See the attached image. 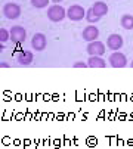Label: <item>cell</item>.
<instances>
[{
    "label": "cell",
    "mask_w": 133,
    "mask_h": 149,
    "mask_svg": "<svg viewBox=\"0 0 133 149\" xmlns=\"http://www.w3.org/2000/svg\"><path fill=\"white\" fill-rule=\"evenodd\" d=\"M120 24L124 30H132L133 28V15H129V13H124L120 19Z\"/></svg>",
    "instance_id": "13"
},
{
    "label": "cell",
    "mask_w": 133,
    "mask_h": 149,
    "mask_svg": "<svg viewBox=\"0 0 133 149\" xmlns=\"http://www.w3.org/2000/svg\"><path fill=\"white\" fill-rule=\"evenodd\" d=\"M130 67H132V68H133V62H132V63H130Z\"/></svg>",
    "instance_id": "20"
},
{
    "label": "cell",
    "mask_w": 133,
    "mask_h": 149,
    "mask_svg": "<svg viewBox=\"0 0 133 149\" xmlns=\"http://www.w3.org/2000/svg\"><path fill=\"white\" fill-rule=\"evenodd\" d=\"M34 59V55L33 52L30 50H25V49H18L16 52V61L21 63V65H30Z\"/></svg>",
    "instance_id": "8"
},
{
    "label": "cell",
    "mask_w": 133,
    "mask_h": 149,
    "mask_svg": "<svg viewBox=\"0 0 133 149\" xmlns=\"http://www.w3.org/2000/svg\"><path fill=\"white\" fill-rule=\"evenodd\" d=\"M0 67H2V68H8L9 65H8V63H6V62H2V63H0Z\"/></svg>",
    "instance_id": "18"
},
{
    "label": "cell",
    "mask_w": 133,
    "mask_h": 149,
    "mask_svg": "<svg viewBox=\"0 0 133 149\" xmlns=\"http://www.w3.org/2000/svg\"><path fill=\"white\" fill-rule=\"evenodd\" d=\"M92 8H93V10H95L101 18L108 13V5H106L105 2H95V5H93Z\"/></svg>",
    "instance_id": "12"
},
{
    "label": "cell",
    "mask_w": 133,
    "mask_h": 149,
    "mask_svg": "<svg viewBox=\"0 0 133 149\" xmlns=\"http://www.w3.org/2000/svg\"><path fill=\"white\" fill-rule=\"evenodd\" d=\"M8 40H10V31L6 28H0V43H6Z\"/></svg>",
    "instance_id": "15"
},
{
    "label": "cell",
    "mask_w": 133,
    "mask_h": 149,
    "mask_svg": "<svg viewBox=\"0 0 133 149\" xmlns=\"http://www.w3.org/2000/svg\"><path fill=\"white\" fill-rule=\"evenodd\" d=\"M50 2H53V3H56V5H58L59 2H62V0H50Z\"/></svg>",
    "instance_id": "19"
},
{
    "label": "cell",
    "mask_w": 133,
    "mask_h": 149,
    "mask_svg": "<svg viewBox=\"0 0 133 149\" xmlns=\"http://www.w3.org/2000/svg\"><path fill=\"white\" fill-rule=\"evenodd\" d=\"M65 16H66V10L62 6H59L56 3H53L52 6H49V9H48V18L52 21V22H61Z\"/></svg>",
    "instance_id": "1"
},
{
    "label": "cell",
    "mask_w": 133,
    "mask_h": 149,
    "mask_svg": "<svg viewBox=\"0 0 133 149\" xmlns=\"http://www.w3.org/2000/svg\"><path fill=\"white\" fill-rule=\"evenodd\" d=\"M106 46H108V49L114 50V52L121 49V46H123V37L120 34H111V36H108Z\"/></svg>",
    "instance_id": "9"
},
{
    "label": "cell",
    "mask_w": 133,
    "mask_h": 149,
    "mask_svg": "<svg viewBox=\"0 0 133 149\" xmlns=\"http://www.w3.org/2000/svg\"><path fill=\"white\" fill-rule=\"evenodd\" d=\"M101 19V16L93 10V8H90V9H87V13H86V21L89 24H95V22H98V21Z\"/></svg>",
    "instance_id": "14"
},
{
    "label": "cell",
    "mask_w": 133,
    "mask_h": 149,
    "mask_svg": "<svg viewBox=\"0 0 133 149\" xmlns=\"http://www.w3.org/2000/svg\"><path fill=\"white\" fill-rule=\"evenodd\" d=\"M3 15L5 18L8 19H18L19 15H21V6L16 5V3H6L3 6Z\"/></svg>",
    "instance_id": "5"
},
{
    "label": "cell",
    "mask_w": 133,
    "mask_h": 149,
    "mask_svg": "<svg viewBox=\"0 0 133 149\" xmlns=\"http://www.w3.org/2000/svg\"><path fill=\"white\" fill-rule=\"evenodd\" d=\"M87 53L90 56H102L105 53V45L99 40H95V41H90L86 47Z\"/></svg>",
    "instance_id": "6"
},
{
    "label": "cell",
    "mask_w": 133,
    "mask_h": 149,
    "mask_svg": "<svg viewBox=\"0 0 133 149\" xmlns=\"http://www.w3.org/2000/svg\"><path fill=\"white\" fill-rule=\"evenodd\" d=\"M86 13H87V10H84L83 9V6H80V5H73V6H70L68 8V10H66V16H68L71 21H81L83 18H86Z\"/></svg>",
    "instance_id": "3"
},
{
    "label": "cell",
    "mask_w": 133,
    "mask_h": 149,
    "mask_svg": "<svg viewBox=\"0 0 133 149\" xmlns=\"http://www.w3.org/2000/svg\"><path fill=\"white\" fill-rule=\"evenodd\" d=\"M108 61H109V63H111V67H113V68H124L127 65L126 55L121 53V52H118V50H116L113 55H111Z\"/></svg>",
    "instance_id": "4"
},
{
    "label": "cell",
    "mask_w": 133,
    "mask_h": 149,
    "mask_svg": "<svg viewBox=\"0 0 133 149\" xmlns=\"http://www.w3.org/2000/svg\"><path fill=\"white\" fill-rule=\"evenodd\" d=\"M98 37H99V30L95 25H87L83 30V38L86 41H89V43H90V41H95Z\"/></svg>",
    "instance_id": "10"
},
{
    "label": "cell",
    "mask_w": 133,
    "mask_h": 149,
    "mask_svg": "<svg viewBox=\"0 0 133 149\" xmlns=\"http://www.w3.org/2000/svg\"><path fill=\"white\" fill-rule=\"evenodd\" d=\"M87 65L90 68H105L106 62L101 58V56H90L87 59Z\"/></svg>",
    "instance_id": "11"
},
{
    "label": "cell",
    "mask_w": 133,
    "mask_h": 149,
    "mask_svg": "<svg viewBox=\"0 0 133 149\" xmlns=\"http://www.w3.org/2000/svg\"><path fill=\"white\" fill-rule=\"evenodd\" d=\"M73 67L74 68H87L89 65H87V62H76Z\"/></svg>",
    "instance_id": "17"
},
{
    "label": "cell",
    "mask_w": 133,
    "mask_h": 149,
    "mask_svg": "<svg viewBox=\"0 0 133 149\" xmlns=\"http://www.w3.org/2000/svg\"><path fill=\"white\" fill-rule=\"evenodd\" d=\"M46 43H48L46 36L41 34V33H36L34 37H33V40H31V46L37 52H41V50L46 49Z\"/></svg>",
    "instance_id": "7"
},
{
    "label": "cell",
    "mask_w": 133,
    "mask_h": 149,
    "mask_svg": "<svg viewBox=\"0 0 133 149\" xmlns=\"http://www.w3.org/2000/svg\"><path fill=\"white\" fill-rule=\"evenodd\" d=\"M31 5L37 9H41V8H46L49 5V0H31Z\"/></svg>",
    "instance_id": "16"
},
{
    "label": "cell",
    "mask_w": 133,
    "mask_h": 149,
    "mask_svg": "<svg viewBox=\"0 0 133 149\" xmlns=\"http://www.w3.org/2000/svg\"><path fill=\"white\" fill-rule=\"evenodd\" d=\"M10 40L13 41L15 45H22L25 41V37H27V31L24 27H21V25H15L12 27L10 30Z\"/></svg>",
    "instance_id": "2"
}]
</instances>
